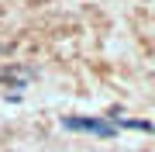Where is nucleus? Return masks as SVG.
Segmentation results:
<instances>
[{"label": "nucleus", "instance_id": "nucleus-2", "mask_svg": "<svg viewBox=\"0 0 155 152\" xmlns=\"http://www.w3.org/2000/svg\"><path fill=\"white\" fill-rule=\"evenodd\" d=\"M24 73L21 69H0V83H21Z\"/></svg>", "mask_w": 155, "mask_h": 152}, {"label": "nucleus", "instance_id": "nucleus-1", "mask_svg": "<svg viewBox=\"0 0 155 152\" xmlns=\"http://www.w3.org/2000/svg\"><path fill=\"white\" fill-rule=\"evenodd\" d=\"M69 131H90V135H100V138H110L114 135V124L110 121H104V118H66L62 121Z\"/></svg>", "mask_w": 155, "mask_h": 152}, {"label": "nucleus", "instance_id": "nucleus-3", "mask_svg": "<svg viewBox=\"0 0 155 152\" xmlns=\"http://www.w3.org/2000/svg\"><path fill=\"white\" fill-rule=\"evenodd\" d=\"M121 128H138V131H152V124H148V121H131V118H124V121H121Z\"/></svg>", "mask_w": 155, "mask_h": 152}]
</instances>
